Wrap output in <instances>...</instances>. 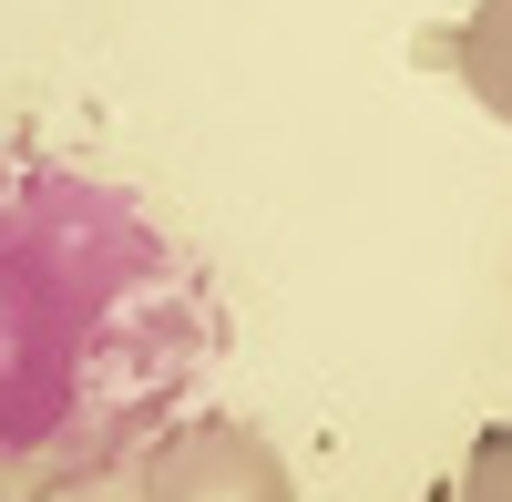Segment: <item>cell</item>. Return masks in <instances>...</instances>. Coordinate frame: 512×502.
Returning <instances> with one entry per match:
<instances>
[{
  "label": "cell",
  "instance_id": "cell-1",
  "mask_svg": "<svg viewBox=\"0 0 512 502\" xmlns=\"http://www.w3.org/2000/svg\"><path fill=\"white\" fill-rule=\"evenodd\" d=\"M216 349L205 267L123 185L0 164V482L21 502L123 472Z\"/></svg>",
  "mask_w": 512,
  "mask_h": 502
},
{
  "label": "cell",
  "instance_id": "cell-2",
  "mask_svg": "<svg viewBox=\"0 0 512 502\" xmlns=\"http://www.w3.org/2000/svg\"><path fill=\"white\" fill-rule=\"evenodd\" d=\"M144 502H297V482H287L267 431L226 421V410H195L144 462Z\"/></svg>",
  "mask_w": 512,
  "mask_h": 502
},
{
  "label": "cell",
  "instance_id": "cell-3",
  "mask_svg": "<svg viewBox=\"0 0 512 502\" xmlns=\"http://www.w3.org/2000/svg\"><path fill=\"white\" fill-rule=\"evenodd\" d=\"M441 52H451V72H461V93H472L492 123H512V0H472Z\"/></svg>",
  "mask_w": 512,
  "mask_h": 502
},
{
  "label": "cell",
  "instance_id": "cell-4",
  "mask_svg": "<svg viewBox=\"0 0 512 502\" xmlns=\"http://www.w3.org/2000/svg\"><path fill=\"white\" fill-rule=\"evenodd\" d=\"M461 502H512V431H482L461 462Z\"/></svg>",
  "mask_w": 512,
  "mask_h": 502
},
{
  "label": "cell",
  "instance_id": "cell-5",
  "mask_svg": "<svg viewBox=\"0 0 512 502\" xmlns=\"http://www.w3.org/2000/svg\"><path fill=\"white\" fill-rule=\"evenodd\" d=\"M0 502H21V492H11V482H0Z\"/></svg>",
  "mask_w": 512,
  "mask_h": 502
}]
</instances>
